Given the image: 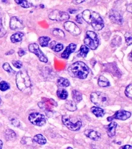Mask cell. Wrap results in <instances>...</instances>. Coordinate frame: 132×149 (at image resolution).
I'll list each match as a JSON object with an SVG mask.
<instances>
[{
    "instance_id": "cb8c5ba5",
    "label": "cell",
    "mask_w": 132,
    "mask_h": 149,
    "mask_svg": "<svg viewBox=\"0 0 132 149\" xmlns=\"http://www.w3.org/2000/svg\"><path fill=\"white\" fill-rule=\"evenodd\" d=\"M72 96L75 103H79L82 100V95L80 92L76 90H73L72 92Z\"/></svg>"
},
{
    "instance_id": "484cf974",
    "label": "cell",
    "mask_w": 132,
    "mask_h": 149,
    "mask_svg": "<svg viewBox=\"0 0 132 149\" xmlns=\"http://www.w3.org/2000/svg\"><path fill=\"white\" fill-rule=\"evenodd\" d=\"M89 51V48L86 46V45H82L80 47L79 52L78 55V57H85Z\"/></svg>"
},
{
    "instance_id": "ac0fdd59",
    "label": "cell",
    "mask_w": 132,
    "mask_h": 149,
    "mask_svg": "<svg viewBox=\"0 0 132 149\" xmlns=\"http://www.w3.org/2000/svg\"><path fill=\"white\" fill-rule=\"evenodd\" d=\"M91 111L97 117V118L103 117V115L105 114V111L100 107H95V106H93V107L91 108Z\"/></svg>"
},
{
    "instance_id": "681fc988",
    "label": "cell",
    "mask_w": 132,
    "mask_h": 149,
    "mask_svg": "<svg viewBox=\"0 0 132 149\" xmlns=\"http://www.w3.org/2000/svg\"><path fill=\"white\" fill-rule=\"evenodd\" d=\"M67 149H73L71 147H68Z\"/></svg>"
},
{
    "instance_id": "b9f144b4",
    "label": "cell",
    "mask_w": 132,
    "mask_h": 149,
    "mask_svg": "<svg viewBox=\"0 0 132 149\" xmlns=\"http://www.w3.org/2000/svg\"><path fill=\"white\" fill-rule=\"evenodd\" d=\"M26 55V52L24 50H23V49H20L18 51V55L20 56H23V55Z\"/></svg>"
},
{
    "instance_id": "60d3db41",
    "label": "cell",
    "mask_w": 132,
    "mask_h": 149,
    "mask_svg": "<svg viewBox=\"0 0 132 149\" xmlns=\"http://www.w3.org/2000/svg\"><path fill=\"white\" fill-rule=\"evenodd\" d=\"M76 22L82 24V15L80 14H78V15L76 16Z\"/></svg>"
},
{
    "instance_id": "4fadbf2b",
    "label": "cell",
    "mask_w": 132,
    "mask_h": 149,
    "mask_svg": "<svg viewBox=\"0 0 132 149\" xmlns=\"http://www.w3.org/2000/svg\"><path fill=\"white\" fill-rule=\"evenodd\" d=\"M10 28L12 30L23 28V25L21 21L16 17H12L10 21Z\"/></svg>"
},
{
    "instance_id": "9c48e42d",
    "label": "cell",
    "mask_w": 132,
    "mask_h": 149,
    "mask_svg": "<svg viewBox=\"0 0 132 149\" xmlns=\"http://www.w3.org/2000/svg\"><path fill=\"white\" fill-rule=\"evenodd\" d=\"M62 122L64 125L67 126L68 128L72 131H78L82 126L81 121L79 120L76 123H73V122H71L68 117L66 116H62Z\"/></svg>"
},
{
    "instance_id": "3957f363",
    "label": "cell",
    "mask_w": 132,
    "mask_h": 149,
    "mask_svg": "<svg viewBox=\"0 0 132 149\" xmlns=\"http://www.w3.org/2000/svg\"><path fill=\"white\" fill-rule=\"evenodd\" d=\"M91 102L101 107H105L107 106L109 102V98L107 94L102 92H95L91 94Z\"/></svg>"
},
{
    "instance_id": "6da1fadb",
    "label": "cell",
    "mask_w": 132,
    "mask_h": 149,
    "mask_svg": "<svg viewBox=\"0 0 132 149\" xmlns=\"http://www.w3.org/2000/svg\"><path fill=\"white\" fill-rule=\"evenodd\" d=\"M71 77L79 79H85L89 73L90 69L85 63L78 61L71 64L68 69Z\"/></svg>"
},
{
    "instance_id": "5b68a950",
    "label": "cell",
    "mask_w": 132,
    "mask_h": 149,
    "mask_svg": "<svg viewBox=\"0 0 132 149\" xmlns=\"http://www.w3.org/2000/svg\"><path fill=\"white\" fill-rule=\"evenodd\" d=\"M90 24L96 31H100L104 27L103 21L101 15L96 12H91Z\"/></svg>"
},
{
    "instance_id": "8fae6325",
    "label": "cell",
    "mask_w": 132,
    "mask_h": 149,
    "mask_svg": "<svg viewBox=\"0 0 132 149\" xmlns=\"http://www.w3.org/2000/svg\"><path fill=\"white\" fill-rule=\"evenodd\" d=\"M130 116H131V113L130 112L125 110H119L116 112V113L114 114L113 116L108 118L107 120L108 121H112L114 119L125 120L129 119L130 118Z\"/></svg>"
},
{
    "instance_id": "d590c367",
    "label": "cell",
    "mask_w": 132,
    "mask_h": 149,
    "mask_svg": "<svg viewBox=\"0 0 132 149\" xmlns=\"http://www.w3.org/2000/svg\"><path fill=\"white\" fill-rule=\"evenodd\" d=\"M33 141L30 137H23L21 140V143L24 145L26 144H33Z\"/></svg>"
},
{
    "instance_id": "74e56055",
    "label": "cell",
    "mask_w": 132,
    "mask_h": 149,
    "mask_svg": "<svg viewBox=\"0 0 132 149\" xmlns=\"http://www.w3.org/2000/svg\"><path fill=\"white\" fill-rule=\"evenodd\" d=\"M12 64L15 67L17 68H21L22 66H23V64L20 61H13Z\"/></svg>"
},
{
    "instance_id": "ba28073f",
    "label": "cell",
    "mask_w": 132,
    "mask_h": 149,
    "mask_svg": "<svg viewBox=\"0 0 132 149\" xmlns=\"http://www.w3.org/2000/svg\"><path fill=\"white\" fill-rule=\"evenodd\" d=\"M29 50L30 52L35 54L38 57V59H40V61L45 63L48 62V58L45 55V54L41 51L39 46H38V45L37 44H31L29 45Z\"/></svg>"
},
{
    "instance_id": "e0dca14e",
    "label": "cell",
    "mask_w": 132,
    "mask_h": 149,
    "mask_svg": "<svg viewBox=\"0 0 132 149\" xmlns=\"http://www.w3.org/2000/svg\"><path fill=\"white\" fill-rule=\"evenodd\" d=\"M49 46H50L51 49L55 52H60L63 49V44L57 43L56 41H52Z\"/></svg>"
},
{
    "instance_id": "d6a6232c",
    "label": "cell",
    "mask_w": 132,
    "mask_h": 149,
    "mask_svg": "<svg viewBox=\"0 0 132 149\" xmlns=\"http://www.w3.org/2000/svg\"><path fill=\"white\" fill-rule=\"evenodd\" d=\"M5 34H6V31H5V29L4 28L3 26L2 17H1V14H0V38L4 36Z\"/></svg>"
},
{
    "instance_id": "7402d4cb",
    "label": "cell",
    "mask_w": 132,
    "mask_h": 149,
    "mask_svg": "<svg viewBox=\"0 0 132 149\" xmlns=\"http://www.w3.org/2000/svg\"><path fill=\"white\" fill-rule=\"evenodd\" d=\"M65 108L69 111H75L77 109L76 103L72 100H67L65 103Z\"/></svg>"
},
{
    "instance_id": "8992f818",
    "label": "cell",
    "mask_w": 132,
    "mask_h": 149,
    "mask_svg": "<svg viewBox=\"0 0 132 149\" xmlns=\"http://www.w3.org/2000/svg\"><path fill=\"white\" fill-rule=\"evenodd\" d=\"M49 18L57 22L67 21L69 18V15L68 13L61 11L59 10H54L49 15Z\"/></svg>"
},
{
    "instance_id": "603a6c76",
    "label": "cell",
    "mask_w": 132,
    "mask_h": 149,
    "mask_svg": "<svg viewBox=\"0 0 132 149\" xmlns=\"http://www.w3.org/2000/svg\"><path fill=\"white\" fill-rule=\"evenodd\" d=\"M4 137L5 138V139L7 141L12 140L16 137V133L13 130L8 129L5 131Z\"/></svg>"
},
{
    "instance_id": "7c38bea8",
    "label": "cell",
    "mask_w": 132,
    "mask_h": 149,
    "mask_svg": "<svg viewBox=\"0 0 132 149\" xmlns=\"http://www.w3.org/2000/svg\"><path fill=\"white\" fill-rule=\"evenodd\" d=\"M109 18L114 23L120 25L123 22V18L122 15L119 12L115 10H112L109 14Z\"/></svg>"
},
{
    "instance_id": "9a60e30c",
    "label": "cell",
    "mask_w": 132,
    "mask_h": 149,
    "mask_svg": "<svg viewBox=\"0 0 132 149\" xmlns=\"http://www.w3.org/2000/svg\"><path fill=\"white\" fill-rule=\"evenodd\" d=\"M77 45L74 44H70L63 52L61 56L64 59H68L71 53L74 52L76 49Z\"/></svg>"
},
{
    "instance_id": "2e32d148",
    "label": "cell",
    "mask_w": 132,
    "mask_h": 149,
    "mask_svg": "<svg viewBox=\"0 0 132 149\" xmlns=\"http://www.w3.org/2000/svg\"><path fill=\"white\" fill-rule=\"evenodd\" d=\"M116 127H117V124L115 122H112L108 125L105 126L108 136L113 137L115 135V133H116Z\"/></svg>"
},
{
    "instance_id": "1f68e13d",
    "label": "cell",
    "mask_w": 132,
    "mask_h": 149,
    "mask_svg": "<svg viewBox=\"0 0 132 149\" xmlns=\"http://www.w3.org/2000/svg\"><path fill=\"white\" fill-rule=\"evenodd\" d=\"M125 94L126 96H127L128 98L131 99L132 98V84H129L127 87V88H126Z\"/></svg>"
},
{
    "instance_id": "ee69618b",
    "label": "cell",
    "mask_w": 132,
    "mask_h": 149,
    "mask_svg": "<svg viewBox=\"0 0 132 149\" xmlns=\"http://www.w3.org/2000/svg\"><path fill=\"white\" fill-rule=\"evenodd\" d=\"M85 1L84 0H79V1H73V3L74 4H79L80 3H82L84 2Z\"/></svg>"
},
{
    "instance_id": "4316f807",
    "label": "cell",
    "mask_w": 132,
    "mask_h": 149,
    "mask_svg": "<svg viewBox=\"0 0 132 149\" xmlns=\"http://www.w3.org/2000/svg\"><path fill=\"white\" fill-rule=\"evenodd\" d=\"M57 84L60 87H68L69 86V81L68 79L65 78H59L57 80Z\"/></svg>"
},
{
    "instance_id": "52a82bcc",
    "label": "cell",
    "mask_w": 132,
    "mask_h": 149,
    "mask_svg": "<svg viewBox=\"0 0 132 149\" xmlns=\"http://www.w3.org/2000/svg\"><path fill=\"white\" fill-rule=\"evenodd\" d=\"M29 120L31 123L36 126H43L46 124V119L44 115L38 113H32L29 116Z\"/></svg>"
},
{
    "instance_id": "7bdbcfd3",
    "label": "cell",
    "mask_w": 132,
    "mask_h": 149,
    "mask_svg": "<svg viewBox=\"0 0 132 149\" xmlns=\"http://www.w3.org/2000/svg\"><path fill=\"white\" fill-rule=\"evenodd\" d=\"M120 149H132L131 146L130 145H125L120 148Z\"/></svg>"
},
{
    "instance_id": "f546056e",
    "label": "cell",
    "mask_w": 132,
    "mask_h": 149,
    "mask_svg": "<svg viewBox=\"0 0 132 149\" xmlns=\"http://www.w3.org/2000/svg\"><path fill=\"white\" fill-rule=\"evenodd\" d=\"M52 34L56 36H57L58 37H59L60 39H64L65 37V34L64 33V32L60 29H53L52 31Z\"/></svg>"
},
{
    "instance_id": "30bf717a",
    "label": "cell",
    "mask_w": 132,
    "mask_h": 149,
    "mask_svg": "<svg viewBox=\"0 0 132 149\" xmlns=\"http://www.w3.org/2000/svg\"><path fill=\"white\" fill-rule=\"evenodd\" d=\"M64 27L66 30L73 36H78L81 33L80 29L73 22L68 21V22H65Z\"/></svg>"
},
{
    "instance_id": "c3c4849f",
    "label": "cell",
    "mask_w": 132,
    "mask_h": 149,
    "mask_svg": "<svg viewBox=\"0 0 132 149\" xmlns=\"http://www.w3.org/2000/svg\"><path fill=\"white\" fill-rule=\"evenodd\" d=\"M129 57H130V61H131V52L130 53V55H129Z\"/></svg>"
},
{
    "instance_id": "d6986e66",
    "label": "cell",
    "mask_w": 132,
    "mask_h": 149,
    "mask_svg": "<svg viewBox=\"0 0 132 149\" xmlns=\"http://www.w3.org/2000/svg\"><path fill=\"white\" fill-rule=\"evenodd\" d=\"M98 84L99 86L102 87H105L110 86V83L108 79L102 75L100 76L98 79Z\"/></svg>"
},
{
    "instance_id": "e575fe53",
    "label": "cell",
    "mask_w": 132,
    "mask_h": 149,
    "mask_svg": "<svg viewBox=\"0 0 132 149\" xmlns=\"http://www.w3.org/2000/svg\"><path fill=\"white\" fill-rule=\"evenodd\" d=\"M10 88L9 84L6 83L5 81H1L0 83V90H2V91H5V90H8Z\"/></svg>"
},
{
    "instance_id": "bcb514c9",
    "label": "cell",
    "mask_w": 132,
    "mask_h": 149,
    "mask_svg": "<svg viewBox=\"0 0 132 149\" xmlns=\"http://www.w3.org/2000/svg\"><path fill=\"white\" fill-rule=\"evenodd\" d=\"M76 11H77V10H75V9H69V12L70 14H74Z\"/></svg>"
},
{
    "instance_id": "ffe728a7",
    "label": "cell",
    "mask_w": 132,
    "mask_h": 149,
    "mask_svg": "<svg viewBox=\"0 0 132 149\" xmlns=\"http://www.w3.org/2000/svg\"><path fill=\"white\" fill-rule=\"evenodd\" d=\"M24 36V34L21 33V32H18L14 34L10 37V40L13 43H16V42H21L23 39V37Z\"/></svg>"
},
{
    "instance_id": "8d00e7d4",
    "label": "cell",
    "mask_w": 132,
    "mask_h": 149,
    "mask_svg": "<svg viewBox=\"0 0 132 149\" xmlns=\"http://www.w3.org/2000/svg\"><path fill=\"white\" fill-rule=\"evenodd\" d=\"M125 40H126V42H127V44L128 45H130L131 44V33H129L127 32V33L125 34Z\"/></svg>"
},
{
    "instance_id": "d4e9b609",
    "label": "cell",
    "mask_w": 132,
    "mask_h": 149,
    "mask_svg": "<svg viewBox=\"0 0 132 149\" xmlns=\"http://www.w3.org/2000/svg\"><path fill=\"white\" fill-rule=\"evenodd\" d=\"M57 94L58 97L60 99H62V100L67 99L68 97V92L63 88L59 89L57 92Z\"/></svg>"
},
{
    "instance_id": "f35d334b",
    "label": "cell",
    "mask_w": 132,
    "mask_h": 149,
    "mask_svg": "<svg viewBox=\"0 0 132 149\" xmlns=\"http://www.w3.org/2000/svg\"><path fill=\"white\" fill-rule=\"evenodd\" d=\"M113 41H115V42H112V44L114 43V45L113 46H118V45H120V43H121V38H120V37L117 36L113 40Z\"/></svg>"
},
{
    "instance_id": "7dc6e473",
    "label": "cell",
    "mask_w": 132,
    "mask_h": 149,
    "mask_svg": "<svg viewBox=\"0 0 132 149\" xmlns=\"http://www.w3.org/2000/svg\"><path fill=\"white\" fill-rule=\"evenodd\" d=\"M3 141H2L1 140H0V149H2V148H3Z\"/></svg>"
},
{
    "instance_id": "83f0119b",
    "label": "cell",
    "mask_w": 132,
    "mask_h": 149,
    "mask_svg": "<svg viewBox=\"0 0 132 149\" xmlns=\"http://www.w3.org/2000/svg\"><path fill=\"white\" fill-rule=\"evenodd\" d=\"M50 38L48 36H42L40 37L39 39H38V41H39L40 45L43 46V47H45L47 46L48 45L49 42L50 40Z\"/></svg>"
},
{
    "instance_id": "f6af8a7d",
    "label": "cell",
    "mask_w": 132,
    "mask_h": 149,
    "mask_svg": "<svg viewBox=\"0 0 132 149\" xmlns=\"http://www.w3.org/2000/svg\"><path fill=\"white\" fill-rule=\"evenodd\" d=\"M13 53H14V50H10L9 51H8L7 53H5V55H12L13 54Z\"/></svg>"
},
{
    "instance_id": "f1b7e54d",
    "label": "cell",
    "mask_w": 132,
    "mask_h": 149,
    "mask_svg": "<svg viewBox=\"0 0 132 149\" xmlns=\"http://www.w3.org/2000/svg\"><path fill=\"white\" fill-rule=\"evenodd\" d=\"M91 15V12L90 10H85L83 12V13H82V18L88 24H90Z\"/></svg>"
},
{
    "instance_id": "4dcf8cb0",
    "label": "cell",
    "mask_w": 132,
    "mask_h": 149,
    "mask_svg": "<svg viewBox=\"0 0 132 149\" xmlns=\"http://www.w3.org/2000/svg\"><path fill=\"white\" fill-rule=\"evenodd\" d=\"M16 3L20 4L21 6H22L23 8H29L30 7H31L32 6V4L28 2L27 1H24V0H23V1H20V0H15V1Z\"/></svg>"
},
{
    "instance_id": "ab89813d",
    "label": "cell",
    "mask_w": 132,
    "mask_h": 149,
    "mask_svg": "<svg viewBox=\"0 0 132 149\" xmlns=\"http://www.w3.org/2000/svg\"><path fill=\"white\" fill-rule=\"evenodd\" d=\"M12 124L15 126H19L20 125V121L18 119H14L12 120Z\"/></svg>"
},
{
    "instance_id": "5bb4252c",
    "label": "cell",
    "mask_w": 132,
    "mask_h": 149,
    "mask_svg": "<svg viewBox=\"0 0 132 149\" xmlns=\"http://www.w3.org/2000/svg\"><path fill=\"white\" fill-rule=\"evenodd\" d=\"M85 135L90 139L94 141H97L101 138V133L95 130L91 129H88L85 131Z\"/></svg>"
},
{
    "instance_id": "277c9868",
    "label": "cell",
    "mask_w": 132,
    "mask_h": 149,
    "mask_svg": "<svg viewBox=\"0 0 132 149\" xmlns=\"http://www.w3.org/2000/svg\"><path fill=\"white\" fill-rule=\"evenodd\" d=\"M84 42L86 45L93 50H96L99 45V40L97 34L91 31H88L86 33Z\"/></svg>"
},
{
    "instance_id": "f907efd6",
    "label": "cell",
    "mask_w": 132,
    "mask_h": 149,
    "mask_svg": "<svg viewBox=\"0 0 132 149\" xmlns=\"http://www.w3.org/2000/svg\"><path fill=\"white\" fill-rule=\"evenodd\" d=\"M0 102H1V98H0Z\"/></svg>"
},
{
    "instance_id": "836d02e7",
    "label": "cell",
    "mask_w": 132,
    "mask_h": 149,
    "mask_svg": "<svg viewBox=\"0 0 132 149\" xmlns=\"http://www.w3.org/2000/svg\"><path fill=\"white\" fill-rule=\"evenodd\" d=\"M3 67L4 70H5V71L10 73H15V71L12 68V67L10 66L9 64L7 63V62L4 63L3 66Z\"/></svg>"
},
{
    "instance_id": "44dd1931",
    "label": "cell",
    "mask_w": 132,
    "mask_h": 149,
    "mask_svg": "<svg viewBox=\"0 0 132 149\" xmlns=\"http://www.w3.org/2000/svg\"><path fill=\"white\" fill-rule=\"evenodd\" d=\"M34 141L38 143L40 145H45L46 143V138L41 134H38L34 137Z\"/></svg>"
},
{
    "instance_id": "7a4b0ae2",
    "label": "cell",
    "mask_w": 132,
    "mask_h": 149,
    "mask_svg": "<svg viewBox=\"0 0 132 149\" xmlns=\"http://www.w3.org/2000/svg\"><path fill=\"white\" fill-rule=\"evenodd\" d=\"M16 83L21 92L27 93L31 90V81L27 72L25 70L19 71L16 75Z\"/></svg>"
}]
</instances>
